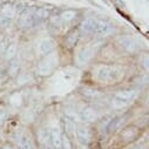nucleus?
Returning <instances> with one entry per match:
<instances>
[{
    "label": "nucleus",
    "instance_id": "nucleus-12",
    "mask_svg": "<svg viewBox=\"0 0 149 149\" xmlns=\"http://www.w3.org/2000/svg\"><path fill=\"white\" fill-rule=\"evenodd\" d=\"M74 132H75V135H77L78 140H79L81 143L87 144V143L89 142V140H91V130H89L88 127L80 125V126H78V127L74 128Z\"/></svg>",
    "mask_w": 149,
    "mask_h": 149
},
{
    "label": "nucleus",
    "instance_id": "nucleus-25",
    "mask_svg": "<svg viewBox=\"0 0 149 149\" xmlns=\"http://www.w3.org/2000/svg\"><path fill=\"white\" fill-rule=\"evenodd\" d=\"M1 149H13V147H12V146H10V144H6V146H4Z\"/></svg>",
    "mask_w": 149,
    "mask_h": 149
},
{
    "label": "nucleus",
    "instance_id": "nucleus-23",
    "mask_svg": "<svg viewBox=\"0 0 149 149\" xmlns=\"http://www.w3.org/2000/svg\"><path fill=\"white\" fill-rule=\"evenodd\" d=\"M5 119H6V113L5 111H1V113H0V125H3Z\"/></svg>",
    "mask_w": 149,
    "mask_h": 149
},
{
    "label": "nucleus",
    "instance_id": "nucleus-2",
    "mask_svg": "<svg viewBox=\"0 0 149 149\" xmlns=\"http://www.w3.org/2000/svg\"><path fill=\"white\" fill-rule=\"evenodd\" d=\"M59 63V55L58 53H49L48 55H45V58L39 61L38 66H36V73L41 77H46L51 74L58 66Z\"/></svg>",
    "mask_w": 149,
    "mask_h": 149
},
{
    "label": "nucleus",
    "instance_id": "nucleus-17",
    "mask_svg": "<svg viewBox=\"0 0 149 149\" xmlns=\"http://www.w3.org/2000/svg\"><path fill=\"white\" fill-rule=\"evenodd\" d=\"M18 52V45L17 42H11L6 48H5V59L6 60H13L17 55Z\"/></svg>",
    "mask_w": 149,
    "mask_h": 149
},
{
    "label": "nucleus",
    "instance_id": "nucleus-19",
    "mask_svg": "<svg viewBox=\"0 0 149 149\" xmlns=\"http://www.w3.org/2000/svg\"><path fill=\"white\" fill-rule=\"evenodd\" d=\"M82 94H84L85 96L89 97V99H97V97L101 96V93H100L97 89H95V88H89V87L85 88V89L82 91Z\"/></svg>",
    "mask_w": 149,
    "mask_h": 149
},
{
    "label": "nucleus",
    "instance_id": "nucleus-1",
    "mask_svg": "<svg viewBox=\"0 0 149 149\" xmlns=\"http://www.w3.org/2000/svg\"><path fill=\"white\" fill-rule=\"evenodd\" d=\"M125 75V70L120 66L101 65L95 70V77L99 81L104 84H113L119 81Z\"/></svg>",
    "mask_w": 149,
    "mask_h": 149
},
{
    "label": "nucleus",
    "instance_id": "nucleus-24",
    "mask_svg": "<svg viewBox=\"0 0 149 149\" xmlns=\"http://www.w3.org/2000/svg\"><path fill=\"white\" fill-rule=\"evenodd\" d=\"M143 66H144V68H148V56L147 55L144 56V65Z\"/></svg>",
    "mask_w": 149,
    "mask_h": 149
},
{
    "label": "nucleus",
    "instance_id": "nucleus-10",
    "mask_svg": "<svg viewBox=\"0 0 149 149\" xmlns=\"http://www.w3.org/2000/svg\"><path fill=\"white\" fill-rule=\"evenodd\" d=\"M99 118H100V113L93 107L85 108L80 114V120L85 122H94V121H97Z\"/></svg>",
    "mask_w": 149,
    "mask_h": 149
},
{
    "label": "nucleus",
    "instance_id": "nucleus-21",
    "mask_svg": "<svg viewBox=\"0 0 149 149\" xmlns=\"http://www.w3.org/2000/svg\"><path fill=\"white\" fill-rule=\"evenodd\" d=\"M61 149H73L72 142L67 135H62V143H61Z\"/></svg>",
    "mask_w": 149,
    "mask_h": 149
},
{
    "label": "nucleus",
    "instance_id": "nucleus-7",
    "mask_svg": "<svg viewBox=\"0 0 149 149\" xmlns=\"http://www.w3.org/2000/svg\"><path fill=\"white\" fill-rule=\"evenodd\" d=\"M34 12H35V7H27L24 8L19 15V26L22 28H27V27H32L33 26V18H34Z\"/></svg>",
    "mask_w": 149,
    "mask_h": 149
},
{
    "label": "nucleus",
    "instance_id": "nucleus-18",
    "mask_svg": "<svg viewBox=\"0 0 149 149\" xmlns=\"http://www.w3.org/2000/svg\"><path fill=\"white\" fill-rule=\"evenodd\" d=\"M19 147L20 149H35L32 140L28 136H20L19 139Z\"/></svg>",
    "mask_w": 149,
    "mask_h": 149
},
{
    "label": "nucleus",
    "instance_id": "nucleus-6",
    "mask_svg": "<svg viewBox=\"0 0 149 149\" xmlns=\"http://www.w3.org/2000/svg\"><path fill=\"white\" fill-rule=\"evenodd\" d=\"M99 47L100 46H97L95 44H92L88 47H85V48L80 49V52L78 53V56H77V62L79 63V66H82V65H86L87 62H89Z\"/></svg>",
    "mask_w": 149,
    "mask_h": 149
},
{
    "label": "nucleus",
    "instance_id": "nucleus-20",
    "mask_svg": "<svg viewBox=\"0 0 149 149\" xmlns=\"http://www.w3.org/2000/svg\"><path fill=\"white\" fill-rule=\"evenodd\" d=\"M122 118H118V119H115V120H113V121H110V123L108 125V128H107V130L109 132V133H113V132H115L119 127H120V125L122 123Z\"/></svg>",
    "mask_w": 149,
    "mask_h": 149
},
{
    "label": "nucleus",
    "instance_id": "nucleus-26",
    "mask_svg": "<svg viewBox=\"0 0 149 149\" xmlns=\"http://www.w3.org/2000/svg\"><path fill=\"white\" fill-rule=\"evenodd\" d=\"M129 149H142L141 147H133V148H129Z\"/></svg>",
    "mask_w": 149,
    "mask_h": 149
},
{
    "label": "nucleus",
    "instance_id": "nucleus-9",
    "mask_svg": "<svg viewBox=\"0 0 149 149\" xmlns=\"http://www.w3.org/2000/svg\"><path fill=\"white\" fill-rule=\"evenodd\" d=\"M56 47V42L52 38H45L38 44V53L40 55H47L52 53Z\"/></svg>",
    "mask_w": 149,
    "mask_h": 149
},
{
    "label": "nucleus",
    "instance_id": "nucleus-3",
    "mask_svg": "<svg viewBox=\"0 0 149 149\" xmlns=\"http://www.w3.org/2000/svg\"><path fill=\"white\" fill-rule=\"evenodd\" d=\"M137 96V91L135 89H125L121 92H118L113 99L111 106L115 109H121L125 108L126 106L130 104Z\"/></svg>",
    "mask_w": 149,
    "mask_h": 149
},
{
    "label": "nucleus",
    "instance_id": "nucleus-8",
    "mask_svg": "<svg viewBox=\"0 0 149 149\" xmlns=\"http://www.w3.org/2000/svg\"><path fill=\"white\" fill-rule=\"evenodd\" d=\"M118 42L120 45V47L129 53H133V52H136L137 48H139V44L137 41L132 38V36H120L118 39Z\"/></svg>",
    "mask_w": 149,
    "mask_h": 149
},
{
    "label": "nucleus",
    "instance_id": "nucleus-22",
    "mask_svg": "<svg viewBox=\"0 0 149 149\" xmlns=\"http://www.w3.org/2000/svg\"><path fill=\"white\" fill-rule=\"evenodd\" d=\"M19 72V63L17 61H13L10 66V74L11 75H15V74H18Z\"/></svg>",
    "mask_w": 149,
    "mask_h": 149
},
{
    "label": "nucleus",
    "instance_id": "nucleus-5",
    "mask_svg": "<svg viewBox=\"0 0 149 149\" xmlns=\"http://www.w3.org/2000/svg\"><path fill=\"white\" fill-rule=\"evenodd\" d=\"M17 14V7L12 3H6L0 7V18H1V24L7 25L12 21V19Z\"/></svg>",
    "mask_w": 149,
    "mask_h": 149
},
{
    "label": "nucleus",
    "instance_id": "nucleus-14",
    "mask_svg": "<svg viewBox=\"0 0 149 149\" xmlns=\"http://www.w3.org/2000/svg\"><path fill=\"white\" fill-rule=\"evenodd\" d=\"M49 141L53 146L54 149H61V143H62V134L60 133L59 129L53 128L49 133Z\"/></svg>",
    "mask_w": 149,
    "mask_h": 149
},
{
    "label": "nucleus",
    "instance_id": "nucleus-13",
    "mask_svg": "<svg viewBox=\"0 0 149 149\" xmlns=\"http://www.w3.org/2000/svg\"><path fill=\"white\" fill-rule=\"evenodd\" d=\"M94 25H95V19L88 18L85 19L81 24H80V28H79V34L88 36L91 34L94 33Z\"/></svg>",
    "mask_w": 149,
    "mask_h": 149
},
{
    "label": "nucleus",
    "instance_id": "nucleus-15",
    "mask_svg": "<svg viewBox=\"0 0 149 149\" xmlns=\"http://www.w3.org/2000/svg\"><path fill=\"white\" fill-rule=\"evenodd\" d=\"M59 17H60L62 24H69V22H72L74 19L77 18V11H74V10H66Z\"/></svg>",
    "mask_w": 149,
    "mask_h": 149
},
{
    "label": "nucleus",
    "instance_id": "nucleus-11",
    "mask_svg": "<svg viewBox=\"0 0 149 149\" xmlns=\"http://www.w3.org/2000/svg\"><path fill=\"white\" fill-rule=\"evenodd\" d=\"M49 14H51V11L46 7H40V8H35V12H34V18H33V26H38L40 25L42 21H45L46 19L49 18Z\"/></svg>",
    "mask_w": 149,
    "mask_h": 149
},
{
    "label": "nucleus",
    "instance_id": "nucleus-4",
    "mask_svg": "<svg viewBox=\"0 0 149 149\" xmlns=\"http://www.w3.org/2000/svg\"><path fill=\"white\" fill-rule=\"evenodd\" d=\"M114 32V27L110 22L106 21V20H100V19H95V25H94V33L97 36L104 38V36L110 35Z\"/></svg>",
    "mask_w": 149,
    "mask_h": 149
},
{
    "label": "nucleus",
    "instance_id": "nucleus-16",
    "mask_svg": "<svg viewBox=\"0 0 149 149\" xmlns=\"http://www.w3.org/2000/svg\"><path fill=\"white\" fill-rule=\"evenodd\" d=\"M79 31L77 29H74L72 32H69V34L67 35V38H66V45L69 47V48H73L74 46L77 45L78 40H79Z\"/></svg>",
    "mask_w": 149,
    "mask_h": 149
}]
</instances>
